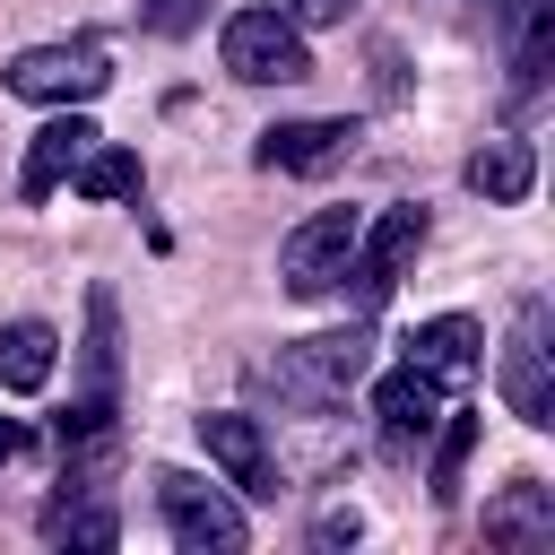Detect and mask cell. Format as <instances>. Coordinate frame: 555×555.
I'll use <instances>...</instances> for the list:
<instances>
[{
    "label": "cell",
    "mask_w": 555,
    "mask_h": 555,
    "mask_svg": "<svg viewBox=\"0 0 555 555\" xmlns=\"http://www.w3.org/2000/svg\"><path fill=\"white\" fill-rule=\"evenodd\" d=\"M347 147H356V121H347V113H321V121H269L251 156H260L269 173H330Z\"/></svg>",
    "instance_id": "8"
},
{
    "label": "cell",
    "mask_w": 555,
    "mask_h": 555,
    "mask_svg": "<svg viewBox=\"0 0 555 555\" xmlns=\"http://www.w3.org/2000/svg\"><path fill=\"white\" fill-rule=\"evenodd\" d=\"M486 538H494V546H512V555H529V546H555V486H538V477H512V486L486 503Z\"/></svg>",
    "instance_id": "13"
},
{
    "label": "cell",
    "mask_w": 555,
    "mask_h": 555,
    "mask_svg": "<svg viewBox=\"0 0 555 555\" xmlns=\"http://www.w3.org/2000/svg\"><path fill=\"white\" fill-rule=\"evenodd\" d=\"M269 9H278L286 26H347V9H356V0H269Z\"/></svg>",
    "instance_id": "21"
},
{
    "label": "cell",
    "mask_w": 555,
    "mask_h": 555,
    "mask_svg": "<svg viewBox=\"0 0 555 555\" xmlns=\"http://www.w3.org/2000/svg\"><path fill=\"white\" fill-rule=\"evenodd\" d=\"M529 182H538V156H529V139H486L477 156H468V191L477 199H529Z\"/></svg>",
    "instance_id": "16"
},
{
    "label": "cell",
    "mask_w": 555,
    "mask_h": 555,
    "mask_svg": "<svg viewBox=\"0 0 555 555\" xmlns=\"http://www.w3.org/2000/svg\"><path fill=\"white\" fill-rule=\"evenodd\" d=\"M408 364H425L434 382H468V373L486 364V330H477L468 312H434V321L408 330Z\"/></svg>",
    "instance_id": "12"
},
{
    "label": "cell",
    "mask_w": 555,
    "mask_h": 555,
    "mask_svg": "<svg viewBox=\"0 0 555 555\" xmlns=\"http://www.w3.org/2000/svg\"><path fill=\"white\" fill-rule=\"evenodd\" d=\"M373 416H382V442L408 451V442H425V434L442 425V382H434L425 364H399V373L373 382Z\"/></svg>",
    "instance_id": "11"
},
{
    "label": "cell",
    "mask_w": 555,
    "mask_h": 555,
    "mask_svg": "<svg viewBox=\"0 0 555 555\" xmlns=\"http://www.w3.org/2000/svg\"><path fill=\"white\" fill-rule=\"evenodd\" d=\"M364 373H373V347H364V330L295 338V347H278V364H269L278 399H295V408H338V399H347Z\"/></svg>",
    "instance_id": "2"
},
{
    "label": "cell",
    "mask_w": 555,
    "mask_h": 555,
    "mask_svg": "<svg viewBox=\"0 0 555 555\" xmlns=\"http://www.w3.org/2000/svg\"><path fill=\"white\" fill-rule=\"evenodd\" d=\"M156 512H165V529H173L182 555H234V546L251 538L243 503H234L225 486L191 477V468H156Z\"/></svg>",
    "instance_id": "3"
},
{
    "label": "cell",
    "mask_w": 555,
    "mask_h": 555,
    "mask_svg": "<svg viewBox=\"0 0 555 555\" xmlns=\"http://www.w3.org/2000/svg\"><path fill=\"white\" fill-rule=\"evenodd\" d=\"M217 43H225V69H234L243 87H295V78H312L304 26H286L269 0H260V9H234Z\"/></svg>",
    "instance_id": "4"
},
{
    "label": "cell",
    "mask_w": 555,
    "mask_h": 555,
    "mask_svg": "<svg viewBox=\"0 0 555 555\" xmlns=\"http://www.w3.org/2000/svg\"><path fill=\"white\" fill-rule=\"evenodd\" d=\"M95 139H104V130H95L87 113H69V104H61V113H52V121H43L35 139H26L17 191H26V199H52V191H61V182H69L78 165H87V147H95Z\"/></svg>",
    "instance_id": "9"
},
{
    "label": "cell",
    "mask_w": 555,
    "mask_h": 555,
    "mask_svg": "<svg viewBox=\"0 0 555 555\" xmlns=\"http://www.w3.org/2000/svg\"><path fill=\"white\" fill-rule=\"evenodd\" d=\"M468 451H477V416H451L442 408V425H434V494H460Z\"/></svg>",
    "instance_id": "19"
},
{
    "label": "cell",
    "mask_w": 555,
    "mask_h": 555,
    "mask_svg": "<svg viewBox=\"0 0 555 555\" xmlns=\"http://www.w3.org/2000/svg\"><path fill=\"white\" fill-rule=\"evenodd\" d=\"M69 182H78L87 199H139V156H130V147H104V139H95V147H87V165H78Z\"/></svg>",
    "instance_id": "18"
},
{
    "label": "cell",
    "mask_w": 555,
    "mask_h": 555,
    "mask_svg": "<svg viewBox=\"0 0 555 555\" xmlns=\"http://www.w3.org/2000/svg\"><path fill=\"white\" fill-rule=\"evenodd\" d=\"M347 251H356V208H312V217L278 243L286 295H330V278L347 269Z\"/></svg>",
    "instance_id": "7"
},
{
    "label": "cell",
    "mask_w": 555,
    "mask_h": 555,
    "mask_svg": "<svg viewBox=\"0 0 555 555\" xmlns=\"http://www.w3.org/2000/svg\"><path fill=\"white\" fill-rule=\"evenodd\" d=\"M338 538H356V512L338 503V512H321V546H338Z\"/></svg>",
    "instance_id": "22"
},
{
    "label": "cell",
    "mask_w": 555,
    "mask_h": 555,
    "mask_svg": "<svg viewBox=\"0 0 555 555\" xmlns=\"http://www.w3.org/2000/svg\"><path fill=\"white\" fill-rule=\"evenodd\" d=\"M43 538H52V546H113L121 520H113L104 486H69V477H61V494L43 503Z\"/></svg>",
    "instance_id": "14"
},
{
    "label": "cell",
    "mask_w": 555,
    "mask_h": 555,
    "mask_svg": "<svg viewBox=\"0 0 555 555\" xmlns=\"http://www.w3.org/2000/svg\"><path fill=\"white\" fill-rule=\"evenodd\" d=\"M199 451H208V460L234 477V494H278V460H269L260 416H234V408L199 416Z\"/></svg>",
    "instance_id": "10"
},
{
    "label": "cell",
    "mask_w": 555,
    "mask_h": 555,
    "mask_svg": "<svg viewBox=\"0 0 555 555\" xmlns=\"http://www.w3.org/2000/svg\"><path fill=\"white\" fill-rule=\"evenodd\" d=\"M52 364H61L52 321H9V330H0V382H9V390H43Z\"/></svg>",
    "instance_id": "17"
},
{
    "label": "cell",
    "mask_w": 555,
    "mask_h": 555,
    "mask_svg": "<svg viewBox=\"0 0 555 555\" xmlns=\"http://www.w3.org/2000/svg\"><path fill=\"white\" fill-rule=\"evenodd\" d=\"M139 17H147L156 35H191V26L208 17V0H139Z\"/></svg>",
    "instance_id": "20"
},
{
    "label": "cell",
    "mask_w": 555,
    "mask_h": 555,
    "mask_svg": "<svg viewBox=\"0 0 555 555\" xmlns=\"http://www.w3.org/2000/svg\"><path fill=\"white\" fill-rule=\"evenodd\" d=\"M416 243H425V208H382L373 225H356V251H347V269L330 278V286L347 295V312H382L390 286H399V269L416 260Z\"/></svg>",
    "instance_id": "1"
},
{
    "label": "cell",
    "mask_w": 555,
    "mask_h": 555,
    "mask_svg": "<svg viewBox=\"0 0 555 555\" xmlns=\"http://www.w3.org/2000/svg\"><path fill=\"white\" fill-rule=\"evenodd\" d=\"M0 78H9V95H26V104H87V95L113 87V69H104L95 43H26Z\"/></svg>",
    "instance_id": "6"
},
{
    "label": "cell",
    "mask_w": 555,
    "mask_h": 555,
    "mask_svg": "<svg viewBox=\"0 0 555 555\" xmlns=\"http://www.w3.org/2000/svg\"><path fill=\"white\" fill-rule=\"evenodd\" d=\"M503 408L520 416V425H555V347H546V304L529 295L520 312H512V338H503Z\"/></svg>",
    "instance_id": "5"
},
{
    "label": "cell",
    "mask_w": 555,
    "mask_h": 555,
    "mask_svg": "<svg viewBox=\"0 0 555 555\" xmlns=\"http://www.w3.org/2000/svg\"><path fill=\"white\" fill-rule=\"evenodd\" d=\"M78 373H87V390H78V399L113 408V390H121V312H113V295H104V286L87 295V347H78Z\"/></svg>",
    "instance_id": "15"
},
{
    "label": "cell",
    "mask_w": 555,
    "mask_h": 555,
    "mask_svg": "<svg viewBox=\"0 0 555 555\" xmlns=\"http://www.w3.org/2000/svg\"><path fill=\"white\" fill-rule=\"evenodd\" d=\"M17 442H26V434H17V416H0V468L17 460Z\"/></svg>",
    "instance_id": "23"
}]
</instances>
